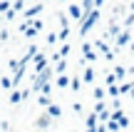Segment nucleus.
Listing matches in <instances>:
<instances>
[{"instance_id":"nucleus-33","label":"nucleus","mask_w":134,"mask_h":132,"mask_svg":"<svg viewBox=\"0 0 134 132\" xmlns=\"http://www.w3.org/2000/svg\"><path fill=\"white\" fill-rule=\"evenodd\" d=\"M57 43V33H47V45H55Z\"/></svg>"},{"instance_id":"nucleus-27","label":"nucleus","mask_w":134,"mask_h":132,"mask_svg":"<svg viewBox=\"0 0 134 132\" xmlns=\"http://www.w3.org/2000/svg\"><path fill=\"white\" fill-rule=\"evenodd\" d=\"M80 5H82V10H85V13H90V10L94 8V0H82Z\"/></svg>"},{"instance_id":"nucleus-6","label":"nucleus","mask_w":134,"mask_h":132,"mask_svg":"<svg viewBox=\"0 0 134 132\" xmlns=\"http://www.w3.org/2000/svg\"><path fill=\"white\" fill-rule=\"evenodd\" d=\"M132 43V33L129 30H122L119 35H117V47H124V45H129Z\"/></svg>"},{"instance_id":"nucleus-47","label":"nucleus","mask_w":134,"mask_h":132,"mask_svg":"<svg viewBox=\"0 0 134 132\" xmlns=\"http://www.w3.org/2000/svg\"><path fill=\"white\" fill-rule=\"evenodd\" d=\"M10 3H13V0H10Z\"/></svg>"},{"instance_id":"nucleus-14","label":"nucleus","mask_w":134,"mask_h":132,"mask_svg":"<svg viewBox=\"0 0 134 132\" xmlns=\"http://www.w3.org/2000/svg\"><path fill=\"white\" fill-rule=\"evenodd\" d=\"M112 72H114V75H117V82H122V80H124V77H127V72H129V70H127V67H124V65H117V67H114V70H112Z\"/></svg>"},{"instance_id":"nucleus-46","label":"nucleus","mask_w":134,"mask_h":132,"mask_svg":"<svg viewBox=\"0 0 134 132\" xmlns=\"http://www.w3.org/2000/svg\"><path fill=\"white\" fill-rule=\"evenodd\" d=\"M132 52H134V43H132Z\"/></svg>"},{"instance_id":"nucleus-45","label":"nucleus","mask_w":134,"mask_h":132,"mask_svg":"<svg viewBox=\"0 0 134 132\" xmlns=\"http://www.w3.org/2000/svg\"><path fill=\"white\" fill-rule=\"evenodd\" d=\"M87 132H97V127H94V130H87Z\"/></svg>"},{"instance_id":"nucleus-20","label":"nucleus","mask_w":134,"mask_h":132,"mask_svg":"<svg viewBox=\"0 0 134 132\" xmlns=\"http://www.w3.org/2000/svg\"><path fill=\"white\" fill-rule=\"evenodd\" d=\"M107 95H109V97H119V82L107 85Z\"/></svg>"},{"instance_id":"nucleus-30","label":"nucleus","mask_w":134,"mask_h":132,"mask_svg":"<svg viewBox=\"0 0 134 132\" xmlns=\"http://www.w3.org/2000/svg\"><path fill=\"white\" fill-rule=\"evenodd\" d=\"M119 127L122 130H129V117H127V115H122V117H119Z\"/></svg>"},{"instance_id":"nucleus-13","label":"nucleus","mask_w":134,"mask_h":132,"mask_svg":"<svg viewBox=\"0 0 134 132\" xmlns=\"http://www.w3.org/2000/svg\"><path fill=\"white\" fill-rule=\"evenodd\" d=\"M82 82H85V85H92V82H94V70H92V67L82 70Z\"/></svg>"},{"instance_id":"nucleus-19","label":"nucleus","mask_w":134,"mask_h":132,"mask_svg":"<svg viewBox=\"0 0 134 132\" xmlns=\"http://www.w3.org/2000/svg\"><path fill=\"white\" fill-rule=\"evenodd\" d=\"M107 130H109V132H122V127H119V120L109 117V120H107Z\"/></svg>"},{"instance_id":"nucleus-26","label":"nucleus","mask_w":134,"mask_h":132,"mask_svg":"<svg viewBox=\"0 0 134 132\" xmlns=\"http://www.w3.org/2000/svg\"><path fill=\"white\" fill-rule=\"evenodd\" d=\"M10 8H13V3H10V0H0V13H3V15L8 13Z\"/></svg>"},{"instance_id":"nucleus-29","label":"nucleus","mask_w":134,"mask_h":132,"mask_svg":"<svg viewBox=\"0 0 134 132\" xmlns=\"http://www.w3.org/2000/svg\"><path fill=\"white\" fill-rule=\"evenodd\" d=\"M119 33H122V30L117 28V25H112V28L107 30V38H117V35H119Z\"/></svg>"},{"instance_id":"nucleus-3","label":"nucleus","mask_w":134,"mask_h":132,"mask_svg":"<svg viewBox=\"0 0 134 132\" xmlns=\"http://www.w3.org/2000/svg\"><path fill=\"white\" fill-rule=\"evenodd\" d=\"M82 60H85V62H94L97 60V50H94V45L87 43V38H85V43H82Z\"/></svg>"},{"instance_id":"nucleus-43","label":"nucleus","mask_w":134,"mask_h":132,"mask_svg":"<svg viewBox=\"0 0 134 132\" xmlns=\"http://www.w3.org/2000/svg\"><path fill=\"white\" fill-rule=\"evenodd\" d=\"M129 95H132V97H134V82H132V90H129Z\"/></svg>"},{"instance_id":"nucleus-12","label":"nucleus","mask_w":134,"mask_h":132,"mask_svg":"<svg viewBox=\"0 0 134 132\" xmlns=\"http://www.w3.org/2000/svg\"><path fill=\"white\" fill-rule=\"evenodd\" d=\"M67 55H70V43L65 40V43L60 45V50H57V52L52 55V57H55V60H60V57H67Z\"/></svg>"},{"instance_id":"nucleus-39","label":"nucleus","mask_w":134,"mask_h":132,"mask_svg":"<svg viewBox=\"0 0 134 132\" xmlns=\"http://www.w3.org/2000/svg\"><path fill=\"white\" fill-rule=\"evenodd\" d=\"M40 92H52V85H50V82H45V85H42V90H40Z\"/></svg>"},{"instance_id":"nucleus-24","label":"nucleus","mask_w":134,"mask_h":132,"mask_svg":"<svg viewBox=\"0 0 134 132\" xmlns=\"http://www.w3.org/2000/svg\"><path fill=\"white\" fill-rule=\"evenodd\" d=\"M94 47L99 50L102 55H107V52H109V47H107V43H104V40H94Z\"/></svg>"},{"instance_id":"nucleus-44","label":"nucleus","mask_w":134,"mask_h":132,"mask_svg":"<svg viewBox=\"0 0 134 132\" xmlns=\"http://www.w3.org/2000/svg\"><path fill=\"white\" fill-rule=\"evenodd\" d=\"M129 10H134V0H132V5H129Z\"/></svg>"},{"instance_id":"nucleus-42","label":"nucleus","mask_w":134,"mask_h":132,"mask_svg":"<svg viewBox=\"0 0 134 132\" xmlns=\"http://www.w3.org/2000/svg\"><path fill=\"white\" fill-rule=\"evenodd\" d=\"M72 110H75L77 115H82V105H80V102H75V105H72Z\"/></svg>"},{"instance_id":"nucleus-18","label":"nucleus","mask_w":134,"mask_h":132,"mask_svg":"<svg viewBox=\"0 0 134 132\" xmlns=\"http://www.w3.org/2000/svg\"><path fill=\"white\" fill-rule=\"evenodd\" d=\"M70 90L72 92H80L82 90V77H70Z\"/></svg>"},{"instance_id":"nucleus-15","label":"nucleus","mask_w":134,"mask_h":132,"mask_svg":"<svg viewBox=\"0 0 134 132\" xmlns=\"http://www.w3.org/2000/svg\"><path fill=\"white\" fill-rule=\"evenodd\" d=\"M97 125H99V117H97V112H90V115H87V130H94Z\"/></svg>"},{"instance_id":"nucleus-37","label":"nucleus","mask_w":134,"mask_h":132,"mask_svg":"<svg viewBox=\"0 0 134 132\" xmlns=\"http://www.w3.org/2000/svg\"><path fill=\"white\" fill-rule=\"evenodd\" d=\"M30 20H32V25H35L37 30H42V20H37V18H30Z\"/></svg>"},{"instance_id":"nucleus-5","label":"nucleus","mask_w":134,"mask_h":132,"mask_svg":"<svg viewBox=\"0 0 134 132\" xmlns=\"http://www.w3.org/2000/svg\"><path fill=\"white\" fill-rule=\"evenodd\" d=\"M45 65H47V57H45V52H37V55L32 57V67H35V72H40Z\"/></svg>"},{"instance_id":"nucleus-40","label":"nucleus","mask_w":134,"mask_h":132,"mask_svg":"<svg viewBox=\"0 0 134 132\" xmlns=\"http://www.w3.org/2000/svg\"><path fill=\"white\" fill-rule=\"evenodd\" d=\"M10 38V33H8V30H0V40H3V43H5V40H8Z\"/></svg>"},{"instance_id":"nucleus-31","label":"nucleus","mask_w":134,"mask_h":132,"mask_svg":"<svg viewBox=\"0 0 134 132\" xmlns=\"http://www.w3.org/2000/svg\"><path fill=\"white\" fill-rule=\"evenodd\" d=\"M25 8V0H13V10L18 13V10H23Z\"/></svg>"},{"instance_id":"nucleus-28","label":"nucleus","mask_w":134,"mask_h":132,"mask_svg":"<svg viewBox=\"0 0 134 132\" xmlns=\"http://www.w3.org/2000/svg\"><path fill=\"white\" fill-rule=\"evenodd\" d=\"M67 38H70V28H62V30L57 33V40H62V43H65Z\"/></svg>"},{"instance_id":"nucleus-23","label":"nucleus","mask_w":134,"mask_h":132,"mask_svg":"<svg viewBox=\"0 0 134 132\" xmlns=\"http://www.w3.org/2000/svg\"><path fill=\"white\" fill-rule=\"evenodd\" d=\"M37 102H40V107H47L52 100H50V92H40V97H37Z\"/></svg>"},{"instance_id":"nucleus-8","label":"nucleus","mask_w":134,"mask_h":132,"mask_svg":"<svg viewBox=\"0 0 134 132\" xmlns=\"http://www.w3.org/2000/svg\"><path fill=\"white\" fill-rule=\"evenodd\" d=\"M42 10H45V8H42V5L37 3V5H32V8H27V10H23V15H25V20H27V18H37V15L42 13Z\"/></svg>"},{"instance_id":"nucleus-49","label":"nucleus","mask_w":134,"mask_h":132,"mask_svg":"<svg viewBox=\"0 0 134 132\" xmlns=\"http://www.w3.org/2000/svg\"><path fill=\"white\" fill-rule=\"evenodd\" d=\"M124 132H127V130H124Z\"/></svg>"},{"instance_id":"nucleus-1","label":"nucleus","mask_w":134,"mask_h":132,"mask_svg":"<svg viewBox=\"0 0 134 132\" xmlns=\"http://www.w3.org/2000/svg\"><path fill=\"white\" fill-rule=\"evenodd\" d=\"M97 20H99V8H92L90 13L82 15V20H80V38H82V40H85L87 33L97 25Z\"/></svg>"},{"instance_id":"nucleus-10","label":"nucleus","mask_w":134,"mask_h":132,"mask_svg":"<svg viewBox=\"0 0 134 132\" xmlns=\"http://www.w3.org/2000/svg\"><path fill=\"white\" fill-rule=\"evenodd\" d=\"M47 115H50L52 120H57L60 115H62V107H60V105H55V102H50V105H47Z\"/></svg>"},{"instance_id":"nucleus-16","label":"nucleus","mask_w":134,"mask_h":132,"mask_svg":"<svg viewBox=\"0 0 134 132\" xmlns=\"http://www.w3.org/2000/svg\"><path fill=\"white\" fill-rule=\"evenodd\" d=\"M10 102H13V105L23 102V92H20L18 87H13V90H10Z\"/></svg>"},{"instance_id":"nucleus-9","label":"nucleus","mask_w":134,"mask_h":132,"mask_svg":"<svg viewBox=\"0 0 134 132\" xmlns=\"http://www.w3.org/2000/svg\"><path fill=\"white\" fill-rule=\"evenodd\" d=\"M82 15H85L82 5H70V18L72 20H82Z\"/></svg>"},{"instance_id":"nucleus-36","label":"nucleus","mask_w":134,"mask_h":132,"mask_svg":"<svg viewBox=\"0 0 134 132\" xmlns=\"http://www.w3.org/2000/svg\"><path fill=\"white\" fill-rule=\"evenodd\" d=\"M114 107H122V100L119 97H112V110H114Z\"/></svg>"},{"instance_id":"nucleus-21","label":"nucleus","mask_w":134,"mask_h":132,"mask_svg":"<svg viewBox=\"0 0 134 132\" xmlns=\"http://www.w3.org/2000/svg\"><path fill=\"white\" fill-rule=\"evenodd\" d=\"M62 72H67V62H65V57H60L57 65H55V75H62Z\"/></svg>"},{"instance_id":"nucleus-34","label":"nucleus","mask_w":134,"mask_h":132,"mask_svg":"<svg viewBox=\"0 0 134 132\" xmlns=\"http://www.w3.org/2000/svg\"><path fill=\"white\" fill-rule=\"evenodd\" d=\"M112 82H117V75L114 72H107V85H112Z\"/></svg>"},{"instance_id":"nucleus-17","label":"nucleus","mask_w":134,"mask_h":132,"mask_svg":"<svg viewBox=\"0 0 134 132\" xmlns=\"http://www.w3.org/2000/svg\"><path fill=\"white\" fill-rule=\"evenodd\" d=\"M0 85H3V90H13L15 87V82H13V77H8V75H3V77H0Z\"/></svg>"},{"instance_id":"nucleus-2","label":"nucleus","mask_w":134,"mask_h":132,"mask_svg":"<svg viewBox=\"0 0 134 132\" xmlns=\"http://www.w3.org/2000/svg\"><path fill=\"white\" fill-rule=\"evenodd\" d=\"M52 75H55V70H50L47 65H45L40 72H35V77H32V92H40V90H42V85L52 80Z\"/></svg>"},{"instance_id":"nucleus-41","label":"nucleus","mask_w":134,"mask_h":132,"mask_svg":"<svg viewBox=\"0 0 134 132\" xmlns=\"http://www.w3.org/2000/svg\"><path fill=\"white\" fill-rule=\"evenodd\" d=\"M20 92H23V100H27V97H30V92H32V87H30V90L25 87V90H20Z\"/></svg>"},{"instance_id":"nucleus-11","label":"nucleus","mask_w":134,"mask_h":132,"mask_svg":"<svg viewBox=\"0 0 134 132\" xmlns=\"http://www.w3.org/2000/svg\"><path fill=\"white\" fill-rule=\"evenodd\" d=\"M55 85H57L60 90H65V87H70V75L62 72V75H57V80H55Z\"/></svg>"},{"instance_id":"nucleus-38","label":"nucleus","mask_w":134,"mask_h":132,"mask_svg":"<svg viewBox=\"0 0 134 132\" xmlns=\"http://www.w3.org/2000/svg\"><path fill=\"white\" fill-rule=\"evenodd\" d=\"M97 132H109V130H107V122H99V125H97Z\"/></svg>"},{"instance_id":"nucleus-25","label":"nucleus","mask_w":134,"mask_h":132,"mask_svg":"<svg viewBox=\"0 0 134 132\" xmlns=\"http://www.w3.org/2000/svg\"><path fill=\"white\" fill-rule=\"evenodd\" d=\"M92 95H94V100H104L107 90H104V87H94V90H92Z\"/></svg>"},{"instance_id":"nucleus-4","label":"nucleus","mask_w":134,"mask_h":132,"mask_svg":"<svg viewBox=\"0 0 134 132\" xmlns=\"http://www.w3.org/2000/svg\"><path fill=\"white\" fill-rule=\"evenodd\" d=\"M37 52H40V47H37V45H35V43H30V45H27V52H25V57L20 60V62H23V65L32 62V57H35V55H37Z\"/></svg>"},{"instance_id":"nucleus-22","label":"nucleus","mask_w":134,"mask_h":132,"mask_svg":"<svg viewBox=\"0 0 134 132\" xmlns=\"http://www.w3.org/2000/svg\"><path fill=\"white\" fill-rule=\"evenodd\" d=\"M129 90H132V82H127V80H122V82H119V97H122V95L127 97V95H129Z\"/></svg>"},{"instance_id":"nucleus-48","label":"nucleus","mask_w":134,"mask_h":132,"mask_svg":"<svg viewBox=\"0 0 134 132\" xmlns=\"http://www.w3.org/2000/svg\"><path fill=\"white\" fill-rule=\"evenodd\" d=\"M62 3H65V0H62Z\"/></svg>"},{"instance_id":"nucleus-32","label":"nucleus","mask_w":134,"mask_h":132,"mask_svg":"<svg viewBox=\"0 0 134 132\" xmlns=\"http://www.w3.org/2000/svg\"><path fill=\"white\" fill-rule=\"evenodd\" d=\"M57 20H60V25H62V28H70V20H67L62 13H57Z\"/></svg>"},{"instance_id":"nucleus-35","label":"nucleus","mask_w":134,"mask_h":132,"mask_svg":"<svg viewBox=\"0 0 134 132\" xmlns=\"http://www.w3.org/2000/svg\"><path fill=\"white\" fill-rule=\"evenodd\" d=\"M132 25H134V10L127 15V28H132Z\"/></svg>"},{"instance_id":"nucleus-7","label":"nucleus","mask_w":134,"mask_h":132,"mask_svg":"<svg viewBox=\"0 0 134 132\" xmlns=\"http://www.w3.org/2000/svg\"><path fill=\"white\" fill-rule=\"evenodd\" d=\"M35 125H37L40 130H47L50 125H52V117L47 115V110H45V115H40V117H37V122H35Z\"/></svg>"}]
</instances>
